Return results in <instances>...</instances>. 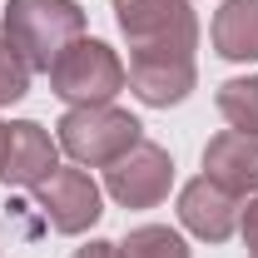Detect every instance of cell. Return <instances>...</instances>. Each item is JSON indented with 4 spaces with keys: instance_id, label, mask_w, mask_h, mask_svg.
<instances>
[{
    "instance_id": "1",
    "label": "cell",
    "mask_w": 258,
    "mask_h": 258,
    "mask_svg": "<svg viewBox=\"0 0 258 258\" xmlns=\"http://www.w3.org/2000/svg\"><path fill=\"white\" fill-rule=\"evenodd\" d=\"M85 35V10L75 0H10L0 10V40L20 60L50 75V64Z\"/></svg>"
},
{
    "instance_id": "2",
    "label": "cell",
    "mask_w": 258,
    "mask_h": 258,
    "mask_svg": "<svg viewBox=\"0 0 258 258\" xmlns=\"http://www.w3.org/2000/svg\"><path fill=\"white\" fill-rule=\"evenodd\" d=\"M139 139H144V124L119 104H80V109H64L55 124V144L80 169H109Z\"/></svg>"
},
{
    "instance_id": "3",
    "label": "cell",
    "mask_w": 258,
    "mask_h": 258,
    "mask_svg": "<svg viewBox=\"0 0 258 258\" xmlns=\"http://www.w3.org/2000/svg\"><path fill=\"white\" fill-rule=\"evenodd\" d=\"M129 85V70L119 50H109L104 40H75L60 60L50 64V95H60L70 109L80 104H114V95Z\"/></svg>"
},
{
    "instance_id": "4",
    "label": "cell",
    "mask_w": 258,
    "mask_h": 258,
    "mask_svg": "<svg viewBox=\"0 0 258 258\" xmlns=\"http://www.w3.org/2000/svg\"><path fill=\"white\" fill-rule=\"evenodd\" d=\"M129 50H199V15L189 0H114Z\"/></svg>"
},
{
    "instance_id": "5",
    "label": "cell",
    "mask_w": 258,
    "mask_h": 258,
    "mask_svg": "<svg viewBox=\"0 0 258 258\" xmlns=\"http://www.w3.org/2000/svg\"><path fill=\"white\" fill-rule=\"evenodd\" d=\"M104 189H109V199L119 209H154V204H164L169 189H174V159H169V149L139 139L124 159H114L104 169Z\"/></svg>"
},
{
    "instance_id": "6",
    "label": "cell",
    "mask_w": 258,
    "mask_h": 258,
    "mask_svg": "<svg viewBox=\"0 0 258 258\" xmlns=\"http://www.w3.org/2000/svg\"><path fill=\"white\" fill-rule=\"evenodd\" d=\"M35 204H40V214H45V224L64 233V238H75V233H85V228L99 224V214H104V194L99 184L75 164V169H55L45 184H35Z\"/></svg>"
},
{
    "instance_id": "7",
    "label": "cell",
    "mask_w": 258,
    "mask_h": 258,
    "mask_svg": "<svg viewBox=\"0 0 258 258\" xmlns=\"http://www.w3.org/2000/svg\"><path fill=\"white\" fill-rule=\"evenodd\" d=\"M129 90L149 109L184 104L189 90L199 85V64L189 50H129Z\"/></svg>"
},
{
    "instance_id": "8",
    "label": "cell",
    "mask_w": 258,
    "mask_h": 258,
    "mask_svg": "<svg viewBox=\"0 0 258 258\" xmlns=\"http://www.w3.org/2000/svg\"><path fill=\"white\" fill-rule=\"evenodd\" d=\"M60 169V144L50 139V129L35 119L5 124V159H0V184L10 189H35Z\"/></svg>"
},
{
    "instance_id": "9",
    "label": "cell",
    "mask_w": 258,
    "mask_h": 258,
    "mask_svg": "<svg viewBox=\"0 0 258 258\" xmlns=\"http://www.w3.org/2000/svg\"><path fill=\"white\" fill-rule=\"evenodd\" d=\"M238 219H243V204L233 199L228 189H219L214 179H189L179 189V224L189 228L194 238L204 243H228L238 233Z\"/></svg>"
},
{
    "instance_id": "10",
    "label": "cell",
    "mask_w": 258,
    "mask_h": 258,
    "mask_svg": "<svg viewBox=\"0 0 258 258\" xmlns=\"http://www.w3.org/2000/svg\"><path fill=\"white\" fill-rule=\"evenodd\" d=\"M204 179H214L219 189H228L233 199L258 194V139L224 129L204 144Z\"/></svg>"
},
{
    "instance_id": "11",
    "label": "cell",
    "mask_w": 258,
    "mask_h": 258,
    "mask_svg": "<svg viewBox=\"0 0 258 258\" xmlns=\"http://www.w3.org/2000/svg\"><path fill=\"white\" fill-rule=\"evenodd\" d=\"M209 35H214V50L224 60H238V64L258 60V0H224L214 10Z\"/></svg>"
},
{
    "instance_id": "12",
    "label": "cell",
    "mask_w": 258,
    "mask_h": 258,
    "mask_svg": "<svg viewBox=\"0 0 258 258\" xmlns=\"http://www.w3.org/2000/svg\"><path fill=\"white\" fill-rule=\"evenodd\" d=\"M219 114L228 119V129H238V134H253L258 139V75H238V80H224L219 85Z\"/></svg>"
},
{
    "instance_id": "13",
    "label": "cell",
    "mask_w": 258,
    "mask_h": 258,
    "mask_svg": "<svg viewBox=\"0 0 258 258\" xmlns=\"http://www.w3.org/2000/svg\"><path fill=\"white\" fill-rule=\"evenodd\" d=\"M119 258H189V243L169 224H139L119 238Z\"/></svg>"
},
{
    "instance_id": "14",
    "label": "cell",
    "mask_w": 258,
    "mask_h": 258,
    "mask_svg": "<svg viewBox=\"0 0 258 258\" xmlns=\"http://www.w3.org/2000/svg\"><path fill=\"white\" fill-rule=\"evenodd\" d=\"M25 95H30V64L0 40V109L5 104H20Z\"/></svg>"
},
{
    "instance_id": "15",
    "label": "cell",
    "mask_w": 258,
    "mask_h": 258,
    "mask_svg": "<svg viewBox=\"0 0 258 258\" xmlns=\"http://www.w3.org/2000/svg\"><path fill=\"white\" fill-rule=\"evenodd\" d=\"M238 233H243V248H248V258H258V194L248 199V209H243V219H238Z\"/></svg>"
},
{
    "instance_id": "16",
    "label": "cell",
    "mask_w": 258,
    "mask_h": 258,
    "mask_svg": "<svg viewBox=\"0 0 258 258\" xmlns=\"http://www.w3.org/2000/svg\"><path fill=\"white\" fill-rule=\"evenodd\" d=\"M75 258H119V243H109V238H90Z\"/></svg>"
},
{
    "instance_id": "17",
    "label": "cell",
    "mask_w": 258,
    "mask_h": 258,
    "mask_svg": "<svg viewBox=\"0 0 258 258\" xmlns=\"http://www.w3.org/2000/svg\"><path fill=\"white\" fill-rule=\"evenodd\" d=\"M0 159H5V124H0Z\"/></svg>"
}]
</instances>
